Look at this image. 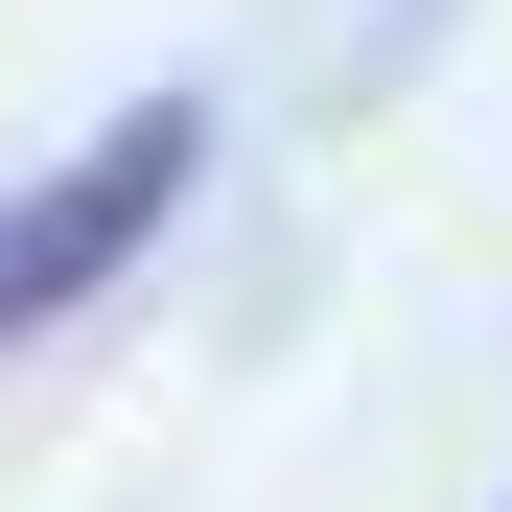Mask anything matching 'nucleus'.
<instances>
[{
    "instance_id": "nucleus-1",
    "label": "nucleus",
    "mask_w": 512,
    "mask_h": 512,
    "mask_svg": "<svg viewBox=\"0 0 512 512\" xmlns=\"http://www.w3.org/2000/svg\"><path fill=\"white\" fill-rule=\"evenodd\" d=\"M187 163H210V117L187 94H140L94 163H47V187H0V350H47L70 303H117L140 256H163V210H187Z\"/></svg>"
}]
</instances>
